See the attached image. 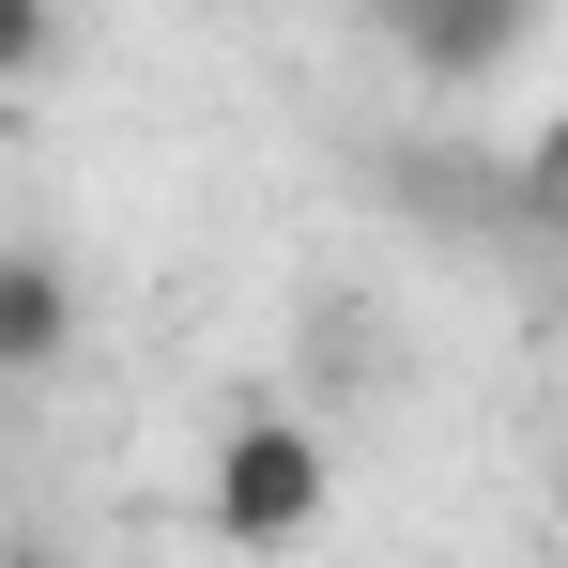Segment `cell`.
Masks as SVG:
<instances>
[{
    "mask_svg": "<svg viewBox=\"0 0 568 568\" xmlns=\"http://www.w3.org/2000/svg\"><path fill=\"white\" fill-rule=\"evenodd\" d=\"M554 523H568V446H554Z\"/></svg>",
    "mask_w": 568,
    "mask_h": 568,
    "instance_id": "obj_7",
    "label": "cell"
},
{
    "mask_svg": "<svg viewBox=\"0 0 568 568\" xmlns=\"http://www.w3.org/2000/svg\"><path fill=\"white\" fill-rule=\"evenodd\" d=\"M78 354V262L62 246H0V384H47Z\"/></svg>",
    "mask_w": 568,
    "mask_h": 568,
    "instance_id": "obj_3",
    "label": "cell"
},
{
    "mask_svg": "<svg viewBox=\"0 0 568 568\" xmlns=\"http://www.w3.org/2000/svg\"><path fill=\"white\" fill-rule=\"evenodd\" d=\"M538 16L554 0H369V31L399 47V78H430V93H491L538 47Z\"/></svg>",
    "mask_w": 568,
    "mask_h": 568,
    "instance_id": "obj_2",
    "label": "cell"
},
{
    "mask_svg": "<svg viewBox=\"0 0 568 568\" xmlns=\"http://www.w3.org/2000/svg\"><path fill=\"white\" fill-rule=\"evenodd\" d=\"M62 62V0H0V93H31Z\"/></svg>",
    "mask_w": 568,
    "mask_h": 568,
    "instance_id": "obj_4",
    "label": "cell"
},
{
    "mask_svg": "<svg viewBox=\"0 0 568 568\" xmlns=\"http://www.w3.org/2000/svg\"><path fill=\"white\" fill-rule=\"evenodd\" d=\"M0 568H78V554H47V538H0Z\"/></svg>",
    "mask_w": 568,
    "mask_h": 568,
    "instance_id": "obj_6",
    "label": "cell"
},
{
    "mask_svg": "<svg viewBox=\"0 0 568 568\" xmlns=\"http://www.w3.org/2000/svg\"><path fill=\"white\" fill-rule=\"evenodd\" d=\"M523 170H538V200H554V215H568V108H554V123H538V154H523Z\"/></svg>",
    "mask_w": 568,
    "mask_h": 568,
    "instance_id": "obj_5",
    "label": "cell"
},
{
    "mask_svg": "<svg viewBox=\"0 0 568 568\" xmlns=\"http://www.w3.org/2000/svg\"><path fill=\"white\" fill-rule=\"evenodd\" d=\"M323 507H338L323 430H307L292 399H246V415L215 430V462H200V523H215L231 554H292V538H323Z\"/></svg>",
    "mask_w": 568,
    "mask_h": 568,
    "instance_id": "obj_1",
    "label": "cell"
}]
</instances>
